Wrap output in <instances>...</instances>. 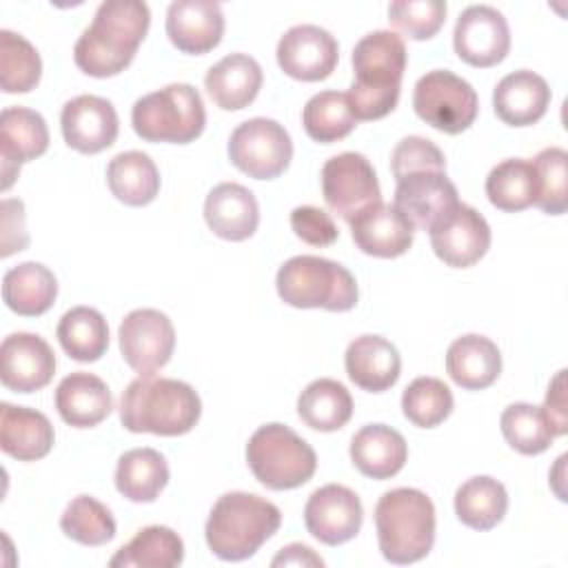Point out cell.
Returning <instances> with one entry per match:
<instances>
[{"instance_id":"cell-1","label":"cell","mask_w":568,"mask_h":568,"mask_svg":"<svg viewBox=\"0 0 568 568\" xmlns=\"http://www.w3.org/2000/svg\"><path fill=\"white\" fill-rule=\"evenodd\" d=\"M149 24L151 11L140 0L102 2L73 47L78 69L93 78L118 75L133 62Z\"/></svg>"},{"instance_id":"cell-2","label":"cell","mask_w":568,"mask_h":568,"mask_svg":"<svg viewBox=\"0 0 568 568\" xmlns=\"http://www.w3.org/2000/svg\"><path fill=\"white\" fill-rule=\"evenodd\" d=\"M404 69L406 44L395 31H371L355 44V80L346 95L357 122L379 120L397 106Z\"/></svg>"},{"instance_id":"cell-3","label":"cell","mask_w":568,"mask_h":568,"mask_svg":"<svg viewBox=\"0 0 568 568\" xmlns=\"http://www.w3.org/2000/svg\"><path fill=\"white\" fill-rule=\"evenodd\" d=\"M200 415V395L182 379L140 375L122 390L120 422L131 433L184 435L197 424Z\"/></svg>"},{"instance_id":"cell-4","label":"cell","mask_w":568,"mask_h":568,"mask_svg":"<svg viewBox=\"0 0 568 568\" xmlns=\"http://www.w3.org/2000/svg\"><path fill=\"white\" fill-rule=\"evenodd\" d=\"M282 524L280 508L253 493L233 490L222 495L206 519V544L224 561L253 557Z\"/></svg>"},{"instance_id":"cell-5","label":"cell","mask_w":568,"mask_h":568,"mask_svg":"<svg viewBox=\"0 0 568 568\" xmlns=\"http://www.w3.org/2000/svg\"><path fill=\"white\" fill-rule=\"evenodd\" d=\"M375 528L386 561L415 564L435 544V506L417 488L386 490L375 506Z\"/></svg>"},{"instance_id":"cell-6","label":"cell","mask_w":568,"mask_h":568,"mask_svg":"<svg viewBox=\"0 0 568 568\" xmlns=\"http://www.w3.org/2000/svg\"><path fill=\"white\" fill-rule=\"evenodd\" d=\"M277 295L295 308L351 311L357 304V282L353 273L320 255H295L286 260L275 277Z\"/></svg>"},{"instance_id":"cell-7","label":"cell","mask_w":568,"mask_h":568,"mask_svg":"<svg viewBox=\"0 0 568 568\" xmlns=\"http://www.w3.org/2000/svg\"><path fill=\"white\" fill-rule=\"evenodd\" d=\"M131 124L146 142L189 144L200 138L206 126L202 95L195 87L184 82L166 84L135 100Z\"/></svg>"},{"instance_id":"cell-8","label":"cell","mask_w":568,"mask_h":568,"mask_svg":"<svg viewBox=\"0 0 568 568\" xmlns=\"http://www.w3.org/2000/svg\"><path fill=\"white\" fill-rule=\"evenodd\" d=\"M246 462L255 479L271 490L297 488L306 484L317 468L313 446L280 422L264 424L251 435Z\"/></svg>"},{"instance_id":"cell-9","label":"cell","mask_w":568,"mask_h":568,"mask_svg":"<svg viewBox=\"0 0 568 568\" xmlns=\"http://www.w3.org/2000/svg\"><path fill=\"white\" fill-rule=\"evenodd\" d=\"M413 109L433 129L457 135L475 122L479 100L470 82L453 71L433 69L415 82Z\"/></svg>"},{"instance_id":"cell-10","label":"cell","mask_w":568,"mask_h":568,"mask_svg":"<svg viewBox=\"0 0 568 568\" xmlns=\"http://www.w3.org/2000/svg\"><path fill=\"white\" fill-rule=\"evenodd\" d=\"M293 158L288 131L271 118H251L235 126L229 138V160L248 178L273 180Z\"/></svg>"},{"instance_id":"cell-11","label":"cell","mask_w":568,"mask_h":568,"mask_svg":"<svg viewBox=\"0 0 568 568\" xmlns=\"http://www.w3.org/2000/svg\"><path fill=\"white\" fill-rule=\"evenodd\" d=\"M322 195L326 206L346 222L382 202V189L373 164L366 155L355 151L337 153L324 162Z\"/></svg>"},{"instance_id":"cell-12","label":"cell","mask_w":568,"mask_h":568,"mask_svg":"<svg viewBox=\"0 0 568 568\" xmlns=\"http://www.w3.org/2000/svg\"><path fill=\"white\" fill-rule=\"evenodd\" d=\"M118 339L124 362L149 377L169 364L175 348V328L162 311L135 308L122 320Z\"/></svg>"},{"instance_id":"cell-13","label":"cell","mask_w":568,"mask_h":568,"mask_svg":"<svg viewBox=\"0 0 568 568\" xmlns=\"http://www.w3.org/2000/svg\"><path fill=\"white\" fill-rule=\"evenodd\" d=\"M453 47L459 60L470 67H495L510 51V29L501 11L490 4L466 7L453 31Z\"/></svg>"},{"instance_id":"cell-14","label":"cell","mask_w":568,"mask_h":568,"mask_svg":"<svg viewBox=\"0 0 568 568\" xmlns=\"http://www.w3.org/2000/svg\"><path fill=\"white\" fill-rule=\"evenodd\" d=\"M428 235L435 255L453 268L477 264L490 248V226L486 217L464 202L437 220L428 229Z\"/></svg>"},{"instance_id":"cell-15","label":"cell","mask_w":568,"mask_h":568,"mask_svg":"<svg viewBox=\"0 0 568 568\" xmlns=\"http://www.w3.org/2000/svg\"><path fill=\"white\" fill-rule=\"evenodd\" d=\"M280 69L302 82L326 80L339 58L337 40L317 24H295L277 42Z\"/></svg>"},{"instance_id":"cell-16","label":"cell","mask_w":568,"mask_h":568,"mask_svg":"<svg viewBox=\"0 0 568 568\" xmlns=\"http://www.w3.org/2000/svg\"><path fill=\"white\" fill-rule=\"evenodd\" d=\"M364 521V508L359 497L342 486L326 484L308 497L304 506L306 530L326 546H339L351 541Z\"/></svg>"},{"instance_id":"cell-17","label":"cell","mask_w":568,"mask_h":568,"mask_svg":"<svg viewBox=\"0 0 568 568\" xmlns=\"http://www.w3.org/2000/svg\"><path fill=\"white\" fill-rule=\"evenodd\" d=\"M55 373L51 346L33 333H11L0 346V382L13 393L44 388Z\"/></svg>"},{"instance_id":"cell-18","label":"cell","mask_w":568,"mask_h":568,"mask_svg":"<svg viewBox=\"0 0 568 568\" xmlns=\"http://www.w3.org/2000/svg\"><path fill=\"white\" fill-rule=\"evenodd\" d=\"M60 126L64 142L87 155L109 149L118 138V113L106 98L75 95L60 113Z\"/></svg>"},{"instance_id":"cell-19","label":"cell","mask_w":568,"mask_h":568,"mask_svg":"<svg viewBox=\"0 0 568 568\" xmlns=\"http://www.w3.org/2000/svg\"><path fill=\"white\" fill-rule=\"evenodd\" d=\"M393 204L413 229L428 231L437 220L459 204V197L446 171H417L397 182Z\"/></svg>"},{"instance_id":"cell-20","label":"cell","mask_w":568,"mask_h":568,"mask_svg":"<svg viewBox=\"0 0 568 568\" xmlns=\"http://www.w3.org/2000/svg\"><path fill=\"white\" fill-rule=\"evenodd\" d=\"M49 149L44 118L27 106H7L0 113V160L2 189L7 191L24 162L40 158Z\"/></svg>"},{"instance_id":"cell-21","label":"cell","mask_w":568,"mask_h":568,"mask_svg":"<svg viewBox=\"0 0 568 568\" xmlns=\"http://www.w3.org/2000/svg\"><path fill=\"white\" fill-rule=\"evenodd\" d=\"M222 33L224 13L217 2L175 0L166 9V36L182 53H209L220 44Z\"/></svg>"},{"instance_id":"cell-22","label":"cell","mask_w":568,"mask_h":568,"mask_svg":"<svg viewBox=\"0 0 568 568\" xmlns=\"http://www.w3.org/2000/svg\"><path fill=\"white\" fill-rule=\"evenodd\" d=\"M348 224L357 248L373 257H399L413 244L415 229L395 204H373Z\"/></svg>"},{"instance_id":"cell-23","label":"cell","mask_w":568,"mask_h":568,"mask_svg":"<svg viewBox=\"0 0 568 568\" xmlns=\"http://www.w3.org/2000/svg\"><path fill=\"white\" fill-rule=\"evenodd\" d=\"M204 220L217 237L242 242L257 231L260 206L246 186L222 182L213 186L204 200Z\"/></svg>"},{"instance_id":"cell-24","label":"cell","mask_w":568,"mask_h":568,"mask_svg":"<svg viewBox=\"0 0 568 568\" xmlns=\"http://www.w3.org/2000/svg\"><path fill=\"white\" fill-rule=\"evenodd\" d=\"M550 104L548 82L528 69L504 75L493 91L497 118L508 126H530L544 118Z\"/></svg>"},{"instance_id":"cell-25","label":"cell","mask_w":568,"mask_h":568,"mask_svg":"<svg viewBox=\"0 0 568 568\" xmlns=\"http://www.w3.org/2000/svg\"><path fill=\"white\" fill-rule=\"evenodd\" d=\"M344 366L355 386L368 393H382L399 379L402 357L388 339L379 335H359L348 344Z\"/></svg>"},{"instance_id":"cell-26","label":"cell","mask_w":568,"mask_h":568,"mask_svg":"<svg viewBox=\"0 0 568 568\" xmlns=\"http://www.w3.org/2000/svg\"><path fill=\"white\" fill-rule=\"evenodd\" d=\"M262 80V67L255 58L246 53H229L206 71L204 87L220 109L240 111L257 98Z\"/></svg>"},{"instance_id":"cell-27","label":"cell","mask_w":568,"mask_h":568,"mask_svg":"<svg viewBox=\"0 0 568 568\" xmlns=\"http://www.w3.org/2000/svg\"><path fill=\"white\" fill-rule=\"evenodd\" d=\"M55 408L69 426L91 428L109 417L113 410V397L98 375L75 371L58 384Z\"/></svg>"},{"instance_id":"cell-28","label":"cell","mask_w":568,"mask_h":568,"mask_svg":"<svg viewBox=\"0 0 568 568\" xmlns=\"http://www.w3.org/2000/svg\"><path fill=\"white\" fill-rule=\"evenodd\" d=\"M53 426L40 410L27 406L0 404V446L18 462H36L49 455L53 446Z\"/></svg>"},{"instance_id":"cell-29","label":"cell","mask_w":568,"mask_h":568,"mask_svg":"<svg viewBox=\"0 0 568 568\" xmlns=\"http://www.w3.org/2000/svg\"><path fill=\"white\" fill-rule=\"evenodd\" d=\"M408 457L402 433L386 424H366L351 439L353 466L371 479H388L397 475Z\"/></svg>"},{"instance_id":"cell-30","label":"cell","mask_w":568,"mask_h":568,"mask_svg":"<svg viewBox=\"0 0 568 568\" xmlns=\"http://www.w3.org/2000/svg\"><path fill=\"white\" fill-rule=\"evenodd\" d=\"M450 379L466 390H481L495 384L501 373V353L486 335L468 333L457 337L446 351Z\"/></svg>"},{"instance_id":"cell-31","label":"cell","mask_w":568,"mask_h":568,"mask_svg":"<svg viewBox=\"0 0 568 568\" xmlns=\"http://www.w3.org/2000/svg\"><path fill=\"white\" fill-rule=\"evenodd\" d=\"M58 295V280L40 262H22L9 268L2 277V300L4 304L22 315L36 317L47 313Z\"/></svg>"},{"instance_id":"cell-32","label":"cell","mask_w":568,"mask_h":568,"mask_svg":"<svg viewBox=\"0 0 568 568\" xmlns=\"http://www.w3.org/2000/svg\"><path fill=\"white\" fill-rule=\"evenodd\" d=\"M166 484L169 464L155 448H131L118 459L115 488L129 501H155Z\"/></svg>"},{"instance_id":"cell-33","label":"cell","mask_w":568,"mask_h":568,"mask_svg":"<svg viewBox=\"0 0 568 568\" xmlns=\"http://www.w3.org/2000/svg\"><path fill=\"white\" fill-rule=\"evenodd\" d=\"M297 415L308 428L333 433L348 424L353 415V397L337 379L320 377L300 393Z\"/></svg>"},{"instance_id":"cell-34","label":"cell","mask_w":568,"mask_h":568,"mask_svg":"<svg viewBox=\"0 0 568 568\" xmlns=\"http://www.w3.org/2000/svg\"><path fill=\"white\" fill-rule=\"evenodd\" d=\"M508 510V493L501 481L488 475L466 479L455 490V515L473 530L495 528Z\"/></svg>"},{"instance_id":"cell-35","label":"cell","mask_w":568,"mask_h":568,"mask_svg":"<svg viewBox=\"0 0 568 568\" xmlns=\"http://www.w3.org/2000/svg\"><path fill=\"white\" fill-rule=\"evenodd\" d=\"M106 184L126 206H144L153 202L160 191V173L146 153L124 151L109 162Z\"/></svg>"},{"instance_id":"cell-36","label":"cell","mask_w":568,"mask_h":568,"mask_svg":"<svg viewBox=\"0 0 568 568\" xmlns=\"http://www.w3.org/2000/svg\"><path fill=\"white\" fill-rule=\"evenodd\" d=\"M184 559V544L169 526H146L109 561L111 568H173Z\"/></svg>"},{"instance_id":"cell-37","label":"cell","mask_w":568,"mask_h":568,"mask_svg":"<svg viewBox=\"0 0 568 568\" xmlns=\"http://www.w3.org/2000/svg\"><path fill=\"white\" fill-rule=\"evenodd\" d=\"M58 342L75 362H95L109 348V326L100 311L73 306L58 322Z\"/></svg>"},{"instance_id":"cell-38","label":"cell","mask_w":568,"mask_h":568,"mask_svg":"<svg viewBox=\"0 0 568 568\" xmlns=\"http://www.w3.org/2000/svg\"><path fill=\"white\" fill-rule=\"evenodd\" d=\"M537 173L530 160L508 158L495 164L486 178V195L493 206L506 213H517L537 200Z\"/></svg>"},{"instance_id":"cell-39","label":"cell","mask_w":568,"mask_h":568,"mask_svg":"<svg viewBox=\"0 0 568 568\" xmlns=\"http://www.w3.org/2000/svg\"><path fill=\"white\" fill-rule=\"evenodd\" d=\"M302 124L311 140L331 144L346 138L357 126V118L346 93L320 91L304 104Z\"/></svg>"},{"instance_id":"cell-40","label":"cell","mask_w":568,"mask_h":568,"mask_svg":"<svg viewBox=\"0 0 568 568\" xmlns=\"http://www.w3.org/2000/svg\"><path fill=\"white\" fill-rule=\"evenodd\" d=\"M499 426L510 448H515L521 455H539L557 437L555 426L548 419L544 406H532L526 402H517L504 408Z\"/></svg>"},{"instance_id":"cell-41","label":"cell","mask_w":568,"mask_h":568,"mask_svg":"<svg viewBox=\"0 0 568 568\" xmlns=\"http://www.w3.org/2000/svg\"><path fill=\"white\" fill-rule=\"evenodd\" d=\"M42 75L38 49L9 29L0 31V87L4 93H27Z\"/></svg>"},{"instance_id":"cell-42","label":"cell","mask_w":568,"mask_h":568,"mask_svg":"<svg viewBox=\"0 0 568 568\" xmlns=\"http://www.w3.org/2000/svg\"><path fill=\"white\" fill-rule=\"evenodd\" d=\"M62 532L82 546H102L115 537L111 510L95 497L80 495L71 499L60 517Z\"/></svg>"},{"instance_id":"cell-43","label":"cell","mask_w":568,"mask_h":568,"mask_svg":"<svg viewBox=\"0 0 568 568\" xmlns=\"http://www.w3.org/2000/svg\"><path fill=\"white\" fill-rule=\"evenodd\" d=\"M453 393L437 377L413 379L402 395L404 417L419 428H435L453 413Z\"/></svg>"},{"instance_id":"cell-44","label":"cell","mask_w":568,"mask_h":568,"mask_svg":"<svg viewBox=\"0 0 568 568\" xmlns=\"http://www.w3.org/2000/svg\"><path fill=\"white\" fill-rule=\"evenodd\" d=\"M537 173L535 204L548 215H561L568 209V153L561 146L541 149L532 160Z\"/></svg>"},{"instance_id":"cell-45","label":"cell","mask_w":568,"mask_h":568,"mask_svg":"<svg viewBox=\"0 0 568 568\" xmlns=\"http://www.w3.org/2000/svg\"><path fill=\"white\" fill-rule=\"evenodd\" d=\"M446 20L442 0H397L388 4V22L413 40L433 38Z\"/></svg>"},{"instance_id":"cell-46","label":"cell","mask_w":568,"mask_h":568,"mask_svg":"<svg viewBox=\"0 0 568 568\" xmlns=\"http://www.w3.org/2000/svg\"><path fill=\"white\" fill-rule=\"evenodd\" d=\"M390 171L397 182L417 171H446V158L442 149L428 138L408 135L393 149Z\"/></svg>"},{"instance_id":"cell-47","label":"cell","mask_w":568,"mask_h":568,"mask_svg":"<svg viewBox=\"0 0 568 568\" xmlns=\"http://www.w3.org/2000/svg\"><path fill=\"white\" fill-rule=\"evenodd\" d=\"M291 229L311 246H331L339 235L333 217L313 204H302L291 211Z\"/></svg>"},{"instance_id":"cell-48","label":"cell","mask_w":568,"mask_h":568,"mask_svg":"<svg viewBox=\"0 0 568 568\" xmlns=\"http://www.w3.org/2000/svg\"><path fill=\"white\" fill-rule=\"evenodd\" d=\"M29 233L24 229V204L20 200H2V248L0 255L9 257L27 248Z\"/></svg>"},{"instance_id":"cell-49","label":"cell","mask_w":568,"mask_h":568,"mask_svg":"<svg viewBox=\"0 0 568 568\" xmlns=\"http://www.w3.org/2000/svg\"><path fill=\"white\" fill-rule=\"evenodd\" d=\"M566 371H559L555 375V379L548 384V393H546V402H544V410L548 415V419L555 426L557 437L568 433V417H566V384H564Z\"/></svg>"},{"instance_id":"cell-50","label":"cell","mask_w":568,"mask_h":568,"mask_svg":"<svg viewBox=\"0 0 568 568\" xmlns=\"http://www.w3.org/2000/svg\"><path fill=\"white\" fill-rule=\"evenodd\" d=\"M273 566H324V559L317 557L308 546L304 544H291L280 550V555L271 561Z\"/></svg>"}]
</instances>
